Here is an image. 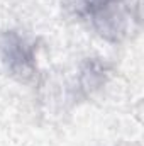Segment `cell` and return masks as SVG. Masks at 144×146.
I'll return each instance as SVG.
<instances>
[{
  "mask_svg": "<svg viewBox=\"0 0 144 146\" xmlns=\"http://www.w3.org/2000/svg\"><path fill=\"white\" fill-rule=\"evenodd\" d=\"M75 14L107 39H119L126 29L124 0H70Z\"/></svg>",
  "mask_w": 144,
  "mask_h": 146,
  "instance_id": "6da1fadb",
  "label": "cell"
},
{
  "mask_svg": "<svg viewBox=\"0 0 144 146\" xmlns=\"http://www.w3.org/2000/svg\"><path fill=\"white\" fill-rule=\"evenodd\" d=\"M0 68L20 82L32 78L36 73V44L17 31L0 33Z\"/></svg>",
  "mask_w": 144,
  "mask_h": 146,
  "instance_id": "7a4b0ae2",
  "label": "cell"
},
{
  "mask_svg": "<svg viewBox=\"0 0 144 146\" xmlns=\"http://www.w3.org/2000/svg\"><path fill=\"white\" fill-rule=\"evenodd\" d=\"M107 66L100 60H85L70 88V99H83L98 90L107 78Z\"/></svg>",
  "mask_w": 144,
  "mask_h": 146,
  "instance_id": "3957f363",
  "label": "cell"
}]
</instances>
